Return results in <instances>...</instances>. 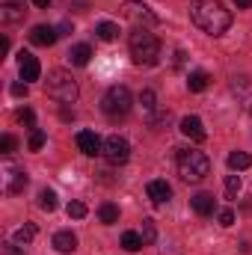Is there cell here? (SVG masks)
Masks as SVG:
<instances>
[{
    "label": "cell",
    "instance_id": "obj_28",
    "mask_svg": "<svg viewBox=\"0 0 252 255\" xmlns=\"http://www.w3.org/2000/svg\"><path fill=\"white\" fill-rule=\"evenodd\" d=\"M226 193H229V199H238V193H241V175H229L226 178Z\"/></svg>",
    "mask_w": 252,
    "mask_h": 255
},
{
    "label": "cell",
    "instance_id": "obj_6",
    "mask_svg": "<svg viewBox=\"0 0 252 255\" xmlns=\"http://www.w3.org/2000/svg\"><path fill=\"white\" fill-rule=\"evenodd\" d=\"M122 15H125L130 24H136V27H154V24H160L157 12H151V6L136 3V0H127L125 6H122Z\"/></svg>",
    "mask_w": 252,
    "mask_h": 255
},
{
    "label": "cell",
    "instance_id": "obj_13",
    "mask_svg": "<svg viewBox=\"0 0 252 255\" xmlns=\"http://www.w3.org/2000/svg\"><path fill=\"white\" fill-rule=\"evenodd\" d=\"M181 133L190 136L193 142H205V136H208V133H205V128H202V119H199V116H184V119H181Z\"/></svg>",
    "mask_w": 252,
    "mask_h": 255
},
{
    "label": "cell",
    "instance_id": "obj_33",
    "mask_svg": "<svg viewBox=\"0 0 252 255\" xmlns=\"http://www.w3.org/2000/svg\"><path fill=\"white\" fill-rule=\"evenodd\" d=\"M12 95L15 98H27V83H12Z\"/></svg>",
    "mask_w": 252,
    "mask_h": 255
},
{
    "label": "cell",
    "instance_id": "obj_12",
    "mask_svg": "<svg viewBox=\"0 0 252 255\" xmlns=\"http://www.w3.org/2000/svg\"><path fill=\"white\" fill-rule=\"evenodd\" d=\"M18 68H21V80H24V83H30V80H39V74H42V65H39V60H36L33 54H21Z\"/></svg>",
    "mask_w": 252,
    "mask_h": 255
},
{
    "label": "cell",
    "instance_id": "obj_4",
    "mask_svg": "<svg viewBox=\"0 0 252 255\" xmlns=\"http://www.w3.org/2000/svg\"><path fill=\"white\" fill-rule=\"evenodd\" d=\"M45 89H48V95H51L54 101H60V104H74V101H77V83H74V77H71L68 71H63V68H54V71L48 74Z\"/></svg>",
    "mask_w": 252,
    "mask_h": 255
},
{
    "label": "cell",
    "instance_id": "obj_3",
    "mask_svg": "<svg viewBox=\"0 0 252 255\" xmlns=\"http://www.w3.org/2000/svg\"><path fill=\"white\" fill-rule=\"evenodd\" d=\"M208 172H211V160H208V154L193 151V148H178V175H181V181H187V184H199V181L208 178Z\"/></svg>",
    "mask_w": 252,
    "mask_h": 255
},
{
    "label": "cell",
    "instance_id": "obj_16",
    "mask_svg": "<svg viewBox=\"0 0 252 255\" xmlns=\"http://www.w3.org/2000/svg\"><path fill=\"white\" fill-rule=\"evenodd\" d=\"M54 247H57V253H74L77 250V235H71V232H57L54 235Z\"/></svg>",
    "mask_w": 252,
    "mask_h": 255
},
{
    "label": "cell",
    "instance_id": "obj_36",
    "mask_svg": "<svg viewBox=\"0 0 252 255\" xmlns=\"http://www.w3.org/2000/svg\"><path fill=\"white\" fill-rule=\"evenodd\" d=\"M6 51H9V39H3V42H0V57H6Z\"/></svg>",
    "mask_w": 252,
    "mask_h": 255
},
{
    "label": "cell",
    "instance_id": "obj_35",
    "mask_svg": "<svg viewBox=\"0 0 252 255\" xmlns=\"http://www.w3.org/2000/svg\"><path fill=\"white\" fill-rule=\"evenodd\" d=\"M238 9H252V0H235Z\"/></svg>",
    "mask_w": 252,
    "mask_h": 255
},
{
    "label": "cell",
    "instance_id": "obj_22",
    "mask_svg": "<svg viewBox=\"0 0 252 255\" xmlns=\"http://www.w3.org/2000/svg\"><path fill=\"white\" fill-rule=\"evenodd\" d=\"M95 33H98V39H104V42H113V39L119 36V27H116L113 21H101V24L95 27Z\"/></svg>",
    "mask_w": 252,
    "mask_h": 255
},
{
    "label": "cell",
    "instance_id": "obj_21",
    "mask_svg": "<svg viewBox=\"0 0 252 255\" xmlns=\"http://www.w3.org/2000/svg\"><path fill=\"white\" fill-rule=\"evenodd\" d=\"M33 238H36V226H33V223H27V226H21V229L12 235V244H18V247H27Z\"/></svg>",
    "mask_w": 252,
    "mask_h": 255
},
{
    "label": "cell",
    "instance_id": "obj_11",
    "mask_svg": "<svg viewBox=\"0 0 252 255\" xmlns=\"http://www.w3.org/2000/svg\"><path fill=\"white\" fill-rule=\"evenodd\" d=\"M57 39H60V33H57L54 27H48V24H36V27L30 30V42L39 45V48H51Z\"/></svg>",
    "mask_w": 252,
    "mask_h": 255
},
{
    "label": "cell",
    "instance_id": "obj_30",
    "mask_svg": "<svg viewBox=\"0 0 252 255\" xmlns=\"http://www.w3.org/2000/svg\"><path fill=\"white\" fill-rule=\"evenodd\" d=\"M15 145H18V139H15L12 133H3V139H0V151H3V154H12Z\"/></svg>",
    "mask_w": 252,
    "mask_h": 255
},
{
    "label": "cell",
    "instance_id": "obj_9",
    "mask_svg": "<svg viewBox=\"0 0 252 255\" xmlns=\"http://www.w3.org/2000/svg\"><path fill=\"white\" fill-rule=\"evenodd\" d=\"M77 148L83 154H89V157L104 154V142H101V136L95 130H77Z\"/></svg>",
    "mask_w": 252,
    "mask_h": 255
},
{
    "label": "cell",
    "instance_id": "obj_23",
    "mask_svg": "<svg viewBox=\"0 0 252 255\" xmlns=\"http://www.w3.org/2000/svg\"><path fill=\"white\" fill-rule=\"evenodd\" d=\"M57 205H60V202H57V193H54V190H48V187H45V190L39 193V208H42V211H48V214H51V211H57Z\"/></svg>",
    "mask_w": 252,
    "mask_h": 255
},
{
    "label": "cell",
    "instance_id": "obj_27",
    "mask_svg": "<svg viewBox=\"0 0 252 255\" xmlns=\"http://www.w3.org/2000/svg\"><path fill=\"white\" fill-rule=\"evenodd\" d=\"M65 211H68V217H71V220H83V217L89 214L83 202H68V208H65Z\"/></svg>",
    "mask_w": 252,
    "mask_h": 255
},
{
    "label": "cell",
    "instance_id": "obj_18",
    "mask_svg": "<svg viewBox=\"0 0 252 255\" xmlns=\"http://www.w3.org/2000/svg\"><path fill=\"white\" fill-rule=\"evenodd\" d=\"M250 166H252V157L247 151H232V154H229V169L241 172V169H250Z\"/></svg>",
    "mask_w": 252,
    "mask_h": 255
},
{
    "label": "cell",
    "instance_id": "obj_24",
    "mask_svg": "<svg viewBox=\"0 0 252 255\" xmlns=\"http://www.w3.org/2000/svg\"><path fill=\"white\" fill-rule=\"evenodd\" d=\"M122 247H125L127 253H136V250H142L145 244H142L139 232H125V235H122Z\"/></svg>",
    "mask_w": 252,
    "mask_h": 255
},
{
    "label": "cell",
    "instance_id": "obj_26",
    "mask_svg": "<svg viewBox=\"0 0 252 255\" xmlns=\"http://www.w3.org/2000/svg\"><path fill=\"white\" fill-rule=\"evenodd\" d=\"M139 104H142L145 113H154V110H157V98H154V92H151V89H142V92H139Z\"/></svg>",
    "mask_w": 252,
    "mask_h": 255
},
{
    "label": "cell",
    "instance_id": "obj_1",
    "mask_svg": "<svg viewBox=\"0 0 252 255\" xmlns=\"http://www.w3.org/2000/svg\"><path fill=\"white\" fill-rule=\"evenodd\" d=\"M190 18L199 30H205L208 36H223L232 27V12L220 3V0H193L190 6Z\"/></svg>",
    "mask_w": 252,
    "mask_h": 255
},
{
    "label": "cell",
    "instance_id": "obj_34",
    "mask_svg": "<svg viewBox=\"0 0 252 255\" xmlns=\"http://www.w3.org/2000/svg\"><path fill=\"white\" fill-rule=\"evenodd\" d=\"M6 255H24V253L18 250V244H9V247H6Z\"/></svg>",
    "mask_w": 252,
    "mask_h": 255
},
{
    "label": "cell",
    "instance_id": "obj_37",
    "mask_svg": "<svg viewBox=\"0 0 252 255\" xmlns=\"http://www.w3.org/2000/svg\"><path fill=\"white\" fill-rule=\"evenodd\" d=\"M33 3H36L39 9H48V6H51V0H33Z\"/></svg>",
    "mask_w": 252,
    "mask_h": 255
},
{
    "label": "cell",
    "instance_id": "obj_2",
    "mask_svg": "<svg viewBox=\"0 0 252 255\" xmlns=\"http://www.w3.org/2000/svg\"><path fill=\"white\" fill-rule=\"evenodd\" d=\"M130 57L136 65H154L160 60V42L154 33H148L145 27H136L130 33Z\"/></svg>",
    "mask_w": 252,
    "mask_h": 255
},
{
    "label": "cell",
    "instance_id": "obj_31",
    "mask_svg": "<svg viewBox=\"0 0 252 255\" xmlns=\"http://www.w3.org/2000/svg\"><path fill=\"white\" fill-rule=\"evenodd\" d=\"M18 122L27 128H33V122H36V113L30 110V107H24V110H18Z\"/></svg>",
    "mask_w": 252,
    "mask_h": 255
},
{
    "label": "cell",
    "instance_id": "obj_25",
    "mask_svg": "<svg viewBox=\"0 0 252 255\" xmlns=\"http://www.w3.org/2000/svg\"><path fill=\"white\" fill-rule=\"evenodd\" d=\"M139 238H142V244L148 247V244H154V238H157V229H154V220H142V229H139Z\"/></svg>",
    "mask_w": 252,
    "mask_h": 255
},
{
    "label": "cell",
    "instance_id": "obj_19",
    "mask_svg": "<svg viewBox=\"0 0 252 255\" xmlns=\"http://www.w3.org/2000/svg\"><path fill=\"white\" fill-rule=\"evenodd\" d=\"M68 57H71L74 65H89V60H92V48H89V45H74Z\"/></svg>",
    "mask_w": 252,
    "mask_h": 255
},
{
    "label": "cell",
    "instance_id": "obj_5",
    "mask_svg": "<svg viewBox=\"0 0 252 255\" xmlns=\"http://www.w3.org/2000/svg\"><path fill=\"white\" fill-rule=\"evenodd\" d=\"M130 104H133V95H130V89L122 86V83L110 86V89H107V95L101 98V110H104L110 119H116V116H127Z\"/></svg>",
    "mask_w": 252,
    "mask_h": 255
},
{
    "label": "cell",
    "instance_id": "obj_8",
    "mask_svg": "<svg viewBox=\"0 0 252 255\" xmlns=\"http://www.w3.org/2000/svg\"><path fill=\"white\" fill-rule=\"evenodd\" d=\"M24 187H27V172L21 166H15V163H6L3 166V193L6 196H15V193H21Z\"/></svg>",
    "mask_w": 252,
    "mask_h": 255
},
{
    "label": "cell",
    "instance_id": "obj_32",
    "mask_svg": "<svg viewBox=\"0 0 252 255\" xmlns=\"http://www.w3.org/2000/svg\"><path fill=\"white\" fill-rule=\"evenodd\" d=\"M220 226H223V229L235 226V211H232V208H223V211H220Z\"/></svg>",
    "mask_w": 252,
    "mask_h": 255
},
{
    "label": "cell",
    "instance_id": "obj_29",
    "mask_svg": "<svg viewBox=\"0 0 252 255\" xmlns=\"http://www.w3.org/2000/svg\"><path fill=\"white\" fill-rule=\"evenodd\" d=\"M30 151H39L42 145H45V130H39V128H33V133H30Z\"/></svg>",
    "mask_w": 252,
    "mask_h": 255
},
{
    "label": "cell",
    "instance_id": "obj_17",
    "mask_svg": "<svg viewBox=\"0 0 252 255\" xmlns=\"http://www.w3.org/2000/svg\"><path fill=\"white\" fill-rule=\"evenodd\" d=\"M208 83H211V74H208V71H193L187 77L190 92H202V89H208Z\"/></svg>",
    "mask_w": 252,
    "mask_h": 255
},
{
    "label": "cell",
    "instance_id": "obj_15",
    "mask_svg": "<svg viewBox=\"0 0 252 255\" xmlns=\"http://www.w3.org/2000/svg\"><path fill=\"white\" fill-rule=\"evenodd\" d=\"M169 196H172V187H169L166 181H148V199H151L154 205L169 202Z\"/></svg>",
    "mask_w": 252,
    "mask_h": 255
},
{
    "label": "cell",
    "instance_id": "obj_14",
    "mask_svg": "<svg viewBox=\"0 0 252 255\" xmlns=\"http://www.w3.org/2000/svg\"><path fill=\"white\" fill-rule=\"evenodd\" d=\"M190 205H193V211H196L199 217H211L217 202H214V196H211V193H196V196L190 199Z\"/></svg>",
    "mask_w": 252,
    "mask_h": 255
},
{
    "label": "cell",
    "instance_id": "obj_7",
    "mask_svg": "<svg viewBox=\"0 0 252 255\" xmlns=\"http://www.w3.org/2000/svg\"><path fill=\"white\" fill-rule=\"evenodd\" d=\"M104 157H107L113 166L125 163L127 157H130V142H127L125 136H107V139H104Z\"/></svg>",
    "mask_w": 252,
    "mask_h": 255
},
{
    "label": "cell",
    "instance_id": "obj_20",
    "mask_svg": "<svg viewBox=\"0 0 252 255\" xmlns=\"http://www.w3.org/2000/svg\"><path fill=\"white\" fill-rule=\"evenodd\" d=\"M98 217H101L104 226H113V223H119V208H116L113 202H104V205L98 208Z\"/></svg>",
    "mask_w": 252,
    "mask_h": 255
},
{
    "label": "cell",
    "instance_id": "obj_10",
    "mask_svg": "<svg viewBox=\"0 0 252 255\" xmlns=\"http://www.w3.org/2000/svg\"><path fill=\"white\" fill-rule=\"evenodd\" d=\"M24 0H0V21L3 24H18L24 18Z\"/></svg>",
    "mask_w": 252,
    "mask_h": 255
}]
</instances>
